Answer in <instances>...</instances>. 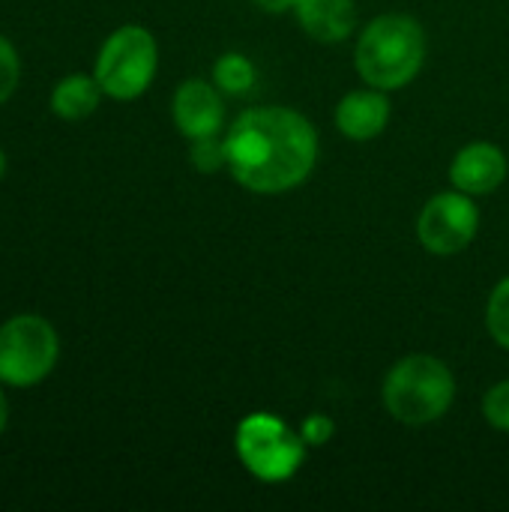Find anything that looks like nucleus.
Here are the masks:
<instances>
[{"label":"nucleus","instance_id":"1","mask_svg":"<svg viewBox=\"0 0 509 512\" xmlns=\"http://www.w3.org/2000/svg\"><path fill=\"white\" fill-rule=\"evenodd\" d=\"M222 138L228 174L255 195H282L297 189L318 162V132L294 108H249Z\"/></svg>","mask_w":509,"mask_h":512},{"label":"nucleus","instance_id":"2","mask_svg":"<svg viewBox=\"0 0 509 512\" xmlns=\"http://www.w3.org/2000/svg\"><path fill=\"white\" fill-rule=\"evenodd\" d=\"M426 63V30L417 18L387 12L372 18L354 45V69L363 84L378 90H402Z\"/></svg>","mask_w":509,"mask_h":512},{"label":"nucleus","instance_id":"3","mask_svg":"<svg viewBox=\"0 0 509 512\" xmlns=\"http://www.w3.org/2000/svg\"><path fill=\"white\" fill-rule=\"evenodd\" d=\"M381 399L396 423L429 426L453 408L456 378L444 360L432 354H411L387 372Z\"/></svg>","mask_w":509,"mask_h":512},{"label":"nucleus","instance_id":"4","mask_svg":"<svg viewBox=\"0 0 509 512\" xmlns=\"http://www.w3.org/2000/svg\"><path fill=\"white\" fill-rule=\"evenodd\" d=\"M306 441L300 429L276 414L255 411L234 429V453L240 465L261 483H285L297 477L306 462Z\"/></svg>","mask_w":509,"mask_h":512},{"label":"nucleus","instance_id":"5","mask_svg":"<svg viewBox=\"0 0 509 512\" xmlns=\"http://www.w3.org/2000/svg\"><path fill=\"white\" fill-rule=\"evenodd\" d=\"M159 69L156 36L144 24H123L99 45L93 75L102 93L114 102H132L144 96Z\"/></svg>","mask_w":509,"mask_h":512},{"label":"nucleus","instance_id":"6","mask_svg":"<svg viewBox=\"0 0 509 512\" xmlns=\"http://www.w3.org/2000/svg\"><path fill=\"white\" fill-rule=\"evenodd\" d=\"M60 360L54 324L36 312L12 315L0 324V384L30 390L42 384Z\"/></svg>","mask_w":509,"mask_h":512},{"label":"nucleus","instance_id":"7","mask_svg":"<svg viewBox=\"0 0 509 512\" xmlns=\"http://www.w3.org/2000/svg\"><path fill=\"white\" fill-rule=\"evenodd\" d=\"M480 231V207L459 189L438 192L426 201L417 219V237L426 252L450 258L465 252Z\"/></svg>","mask_w":509,"mask_h":512},{"label":"nucleus","instance_id":"8","mask_svg":"<svg viewBox=\"0 0 509 512\" xmlns=\"http://www.w3.org/2000/svg\"><path fill=\"white\" fill-rule=\"evenodd\" d=\"M222 90L213 81L204 78H186L171 99V117L174 126L180 129L183 138L198 141V138H210L219 135L222 120H225V108H222Z\"/></svg>","mask_w":509,"mask_h":512},{"label":"nucleus","instance_id":"9","mask_svg":"<svg viewBox=\"0 0 509 512\" xmlns=\"http://www.w3.org/2000/svg\"><path fill=\"white\" fill-rule=\"evenodd\" d=\"M507 171V153L498 144L471 141L450 162V186L471 198H483L507 180Z\"/></svg>","mask_w":509,"mask_h":512},{"label":"nucleus","instance_id":"10","mask_svg":"<svg viewBox=\"0 0 509 512\" xmlns=\"http://www.w3.org/2000/svg\"><path fill=\"white\" fill-rule=\"evenodd\" d=\"M390 123V99L387 90L360 87L339 99L336 105V129L351 141H372Z\"/></svg>","mask_w":509,"mask_h":512},{"label":"nucleus","instance_id":"11","mask_svg":"<svg viewBox=\"0 0 509 512\" xmlns=\"http://www.w3.org/2000/svg\"><path fill=\"white\" fill-rule=\"evenodd\" d=\"M306 36L315 42H342L357 27V6L354 0H294L291 9Z\"/></svg>","mask_w":509,"mask_h":512},{"label":"nucleus","instance_id":"12","mask_svg":"<svg viewBox=\"0 0 509 512\" xmlns=\"http://www.w3.org/2000/svg\"><path fill=\"white\" fill-rule=\"evenodd\" d=\"M102 87L96 81V75L90 72H69L63 75L54 87H51V96H48V105H51V114L60 117V120H87L90 114H96L99 102H102Z\"/></svg>","mask_w":509,"mask_h":512},{"label":"nucleus","instance_id":"13","mask_svg":"<svg viewBox=\"0 0 509 512\" xmlns=\"http://www.w3.org/2000/svg\"><path fill=\"white\" fill-rule=\"evenodd\" d=\"M213 84L228 93V96H243L252 90L255 84V66L249 57L237 54V51H228L222 54L216 63H213Z\"/></svg>","mask_w":509,"mask_h":512},{"label":"nucleus","instance_id":"14","mask_svg":"<svg viewBox=\"0 0 509 512\" xmlns=\"http://www.w3.org/2000/svg\"><path fill=\"white\" fill-rule=\"evenodd\" d=\"M486 327H489V336L509 351V276L501 279L495 285V291L489 294V303H486Z\"/></svg>","mask_w":509,"mask_h":512},{"label":"nucleus","instance_id":"15","mask_svg":"<svg viewBox=\"0 0 509 512\" xmlns=\"http://www.w3.org/2000/svg\"><path fill=\"white\" fill-rule=\"evenodd\" d=\"M189 162H192V168H195V171H201V174H216L219 168H228L225 138L210 135V138H198V141H192Z\"/></svg>","mask_w":509,"mask_h":512},{"label":"nucleus","instance_id":"16","mask_svg":"<svg viewBox=\"0 0 509 512\" xmlns=\"http://www.w3.org/2000/svg\"><path fill=\"white\" fill-rule=\"evenodd\" d=\"M21 81V57L9 36L0 33V105H6Z\"/></svg>","mask_w":509,"mask_h":512},{"label":"nucleus","instance_id":"17","mask_svg":"<svg viewBox=\"0 0 509 512\" xmlns=\"http://www.w3.org/2000/svg\"><path fill=\"white\" fill-rule=\"evenodd\" d=\"M483 417L492 429L509 432V381H498L483 396Z\"/></svg>","mask_w":509,"mask_h":512},{"label":"nucleus","instance_id":"18","mask_svg":"<svg viewBox=\"0 0 509 512\" xmlns=\"http://www.w3.org/2000/svg\"><path fill=\"white\" fill-rule=\"evenodd\" d=\"M336 432V423L327 414H309L300 423V438L306 441V447H324Z\"/></svg>","mask_w":509,"mask_h":512},{"label":"nucleus","instance_id":"19","mask_svg":"<svg viewBox=\"0 0 509 512\" xmlns=\"http://www.w3.org/2000/svg\"><path fill=\"white\" fill-rule=\"evenodd\" d=\"M261 9H267V12H288V9H294V0H255Z\"/></svg>","mask_w":509,"mask_h":512},{"label":"nucleus","instance_id":"20","mask_svg":"<svg viewBox=\"0 0 509 512\" xmlns=\"http://www.w3.org/2000/svg\"><path fill=\"white\" fill-rule=\"evenodd\" d=\"M6 426H9V399H6V393L0 387V435L6 432Z\"/></svg>","mask_w":509,"mask_h":512},{"label":"nucleus","instance_id":"21","mask_svg":"<svg viewBox=\"0 0 509 512\" xmlns=\"http://www.w3.org/2000/svg\"><path fill=\"white\" fill-rule=\"evenodd\" d=\"M6 168H9V159H6V150L0 147V180H3V174H6Z\"/></svg>","mask_w":509,"mask_h":512}]
</instances>
